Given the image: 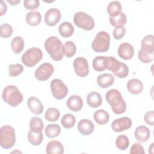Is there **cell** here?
<instances>
[{"mask_svg":"<svg viewBox=\"0 0 154 154\" xmlns=\"http://www.w3.org/2000/svg\"><path fill=\"white\" fill-rule=\"evenodd\" d=\"M63 54L67 57H72L75 55L76 52V47L75 44L72 41H67L64 43L63 47Z\"/></svg>","mask_w":154,"mask_h":154,"instance_id":"1f68e13d","label":"cell"},{"mask_svg":"<svg viewBox=\"0 0 154 154\" xmlns=\"http://www.w3.org/2000/svg\"><path fill=\"white\" fill-rule=\"evenodd\" d=\"M135 139L141 143L147 141L150 136V132L149 129L145 126H138L134 132Z\"/></svg>","mask_w":154,"mask_h":154,"instance_id":"e0dca14e","label":"cell"},{"mask_svg":"<svg viewBox=\"0 0 154 154\" xmlns=\"http://www.w3.org/2000/svg\"><path fill=\"white\" fill-rule=\"evenodd\" d=\"M63 45L61 40L55 36L49 37L45 42V48L52 60L60 61L64 57Z\"/></svg>","mask_w":154,"mask_h":154,"instance_id":"7a4b0ae2","label":"cell"},{"mask_svg":"<svg viewBox=\"0 0 154 154\" xmlns=\"http://www.w3.org/2000/svg\"><path fill=\"white\" fill-rule=\"evenodd\" d=\"M114 82V77L110 73H103L99 75L97 78L98 85L103 88H106L112 85Z\"/></svg>","mask_w":154,"mask_h":154,"instance_id":"ffe728a7","label":"cell"},{"mask_svg":"<svg viewBox=\"0 0 154 154\" xmlns=\"http://www.w3.org/2000/svg\"><path fill=\"white\" fill-rule=\"evenodd\" d=\"M127 88L131 94H138L143 90V84L138 79H131L127 82Z\"/></svg>","mask_w":154,"mask_h":154,"instance_id":"d6986e66","label":"cell"},{"mask_svg":"<svg viewBox=\"0 0 154 154\" xmlns=\"http://www.w3.org/2000/svg\"><path fill=\"white\" fill-rule=\"evenodd\" d=\"M43 58L42 50L37 47H32L26 50L22 55L21 60L28 67L35 66Z\"/></svg>","mask_w":154,"mask_h":154,"instance_id":"5b68a950","label":"cell"},{"mask_svg":"<svg viewBox=\"0 0 154 154\" xmlns=\"http://www.w3.org/2000/svg\"><path fill=\"white\" fill-rule=\"evenodd\" d=\"M105 56H97L96 57L92 63V66L94 70L97 72H103L105 70L104 66Z\"/></svg>","mask_w":154,"mask_h":154,"instance_id":"8d00e7d4","label":"cell"},{"mask_svg":"<svg viewBox=\"0 0 154 154\" xmlns=\"http://www.w3.org/2000/svg\"><path fill=\"white\" fill-rule=\"evenodd\" d=\"M126 33V29L123 26H116L113 30L112 35L116 40L122 39Z\"/></svg>","mask_w":154,"mask_h":154,"instance_id":"b9f144b4","label":"cell"},{"mask_svg":"<svg viewBox=\"0 0 154 154\" xmlns=\"http://www.w3.org/2000/svg\"><path fill=\"white\" fill-rule=\"evenodd\" d=\"M8 75L10 76H17L21 74L23 70V67L20 64H11L8 66Z\"/></svg>","mask_w":154,"mask_h":154,"instance_id":"74e56055","label":"cell"},{"mask_svg":"<svg viewBox=\"0 0 154 154\" xmlns=\"http://www.w3.org/2000/svg\"><path fill=\"white\" fill-rule=\"evenodd\" d=\"M61 133V128L57 124H49L45 128V134L50 138H55Z\"/></svg>","mask_w":154,"mask_h":154,"instance_id":"f546056e","label":"cell"},{"mask_svg":"<svg viewBox=\"0 0 154 154\" xmlns=\"http://www.w3.org/2000/svg\"><path fill=\"white\" fill-rule=\"evenodd\" d=\"M132 120L128 117H123L114 120L111 123V129L116 132H123L131 128Z\"/></svg>","mask_w":154,"mask_h":154,"instance_id":"8fae6325","label":"cell"},{"mask_svg":"<svg viewBox=\"0 0 154 154\" xmlns=\"http://www.w3.org/2000/svg\"><path fill=\"white\" fill-rule=\"evenodd\" d=\"M73 66L75 73L79 77L84 78L88 75L89 66L88 61L84 57H79L75 59Z\"/></svg>","mask_w":154,"mask_h":154,"instance_id":"30bf717a","label":"cell"},{"mask_svg":"<svg viewBox=\"0 0 154 154\" xmlns=\"http://www.w3.org/2000/svg\"><path fill=\"white\" fill-rule=\"evenodd\" d=\"M61 17L60 11L56 8H51L47 10L45 14V22L49 26L56 25Z\"/></svg>","mask_w":154,"mask_h":154,"instance_id":"7c38bea8","label":"cell"},{"mask_svg":"<svg viewBox=\"0 0 154 154\" xmlns=\"http://www.w3.org/2000/svg\"><path fill=\"white\" fill-rule=\"evenodd\" d=\"M110 45V37L106 31H100L95 36L92 44V49L96 52H105L108 51Z\"/></svg>","mask_w":154,"mask_h":154,"instance_id":"8992f818","label":"cell"},{"mask_svg":"<svg viewBox=\"0 0 154 154\" xmlns=\"http://www.w3.org/2000/svg\"><path fill=\"white\" fill-rule=\"evenodd\" d=\"M7 2L11 4V5H16L18 3H19L20 2V0H16V1H14V0H7Z\"/></svg>","mask_w":154,"mask_h":154,"instance_id":"7dc6e473","label":"cell"},{"mask_svg":"<svg viewBox=\"0 0 154 154\" xmlns=\"http://www.w3.org/2000/svg\"><path fill=\"white\" fill-rule=\"evenodd\" d=\"M66 105L70 110L76 112L82 109L83 106V100L78 95H72L67 99Z\"/></svg>","mask_w":154,"mask_h":154,"instance_id":"2e32d148","label":"cell"},{"mask_svg":"<svg viewBox=\"0 0 154 154\" xmlns=\"http://www.w3.org/2000/svg\"><path fill=\"white\" fill-rule=\"evenodd\" d=\"M144 120L147 125L152 126H153V125H154V112H153V111H147L144 116Z\"/></svg>","mask_w":154,"mask_h":154,"instance_id":"f6af8a7d","label":"cell"},{"mask_svg":"<svg viewBox=\"0 0 154 154\" xmlns=\"http://www.w3.org/2000/svg\"><path fill=\"white\" fill-rule=\"evenodd\" d=\"M59 34L63 37L67 38L72 36L74 32V27L69 22L61 23L58 27Z\"/></svg>","mask_w":154,"mask_h":154,"instance_id":"cb8c5ba5","label":"cell"},{"mask_svg":"<svg viewBox=\"0 0 154 154\" xmlns=\"http://www.w3.org/2000/svg\"><path fill=\"white\" fill-rule=\"evenodd\" d=\"M40 1L38 0H25L23 1V6L27 10H35L38 7Z\"/></svg>","mask_w":154,"mask_h":154,"instance_id":"7bdbcfd3","label":"cell"},{"mask_svg":"<svg viewBox=\"0 0 154 154\" xmlns=\"http://www.w3.org/2000/svg\"><path fill=\"white\" fill-rule=\"evenodd\" d=\"M131 154H144L145 152L143 146L138 143H134L130 150Z\"/></svg>","mask_w":154,"mask_h":154,"instance_id":"ee69618b","label":"cell"},{"mask_svg":"<svg viewBox=\"0 0 154 154\" xmlns=\"http://www.w3.org/2000/svg\"><path fill=\"white\" fill-rule=\"evenodd\" d=\"M113 73L116 77L119 78H125L129 74V68L126 64L121 62V65L118 71Z\"/></svg>","mask_w":154,"mask_h":154,"instance_id":"60d3db41","label":"cell"},{"mask_svg":"<svg viewBox=\"0 0 154 154\" xmlns=\"http://www.w3.org/2000/svg\"><path fill=\"white\" fill-rule=\"evenodd\" d=\"M13 32L12 26L8 23H3L0 26V35L3 38L10 37Z\"/></svg>","mask_w":154,"mask_h":154,"instance_id":"ab89813d","label":"cell"},{"mask_svg":"<svg viewBox=\"0 0 154 154\" xmlns=\"http://www.w3.org/2000/svg\"><path fill=\"white\" fill-rule=\"evenodd\" d=\"M141 49L147 52L154 54V36L152 34L147 35L142 39Z\"/></svg>","mask_w":154,"mask_h":154,"instance_id":"7402d4cb","label":"cell"},{"mask_svg":"<svg viewBox=\"0 0 154 154\" xmlns=\"http://www.w3.org/2000/svg\"><path fill=\"white\" fill-rule=\"evenodd\" d=\"M153 143H152L151 144V145H150V146L149 147V152H150V150H152V152L153 153Z\"/></svg>","mask_w":154,"mask_h":154,"instance_id":"c3c4849f","label":"cell"},{"mask_svg":"<svg viewBox=\"0 0 154 154\" xmlns=\"http://www.w3.org/2000/svg\"><path fill=\"white\" fill-rule=\"evenodd\" d=\"M94 129L93 123L88 119H82L78 124V130L83 135H89Z\"/></svg>","mask_w":154,"mask_h":154,"instance_id":"9a60e30c","label":"cell"},{"mask_svg":"<svg viewBox=\"0 0 154 154\" xmlns=\"http://www.w3.org/2000/svg\"><path fill=\"white\" fill-rule=\"evenodd\" d=\"M46 152L48 154H62L64 153V146L60 141L53 140L47 144Z\"/></svg>","mask_w":154,"mask_h":154,"instance_id":"ac0fdd59","label":"cell"},{"mask_svg":"<svg viewBox=\"0 0 154 154\" xmlns=\"http://www.w3.org/2000/svg\"><path fill=\"white\" fill-rule=\"evenodd\" d=\"M121 62L113 57H105L104 66L105 70H108L113 73L116 72L119 69Z\"/></svg>","mask_w":154,"mask_h":154,"instance_id":"603a6c76","label":"cell"},{"mask_svg":"<svg viewBox=\"0 0 154 154\" xmlns=\"http://www.w3.org/2000/svg\"><path fill=\"white\" fill-rule=\"evenodd\" d=\"M109 21L111 25L114 27L118 26H123L127 22V17L123 13H121L119 16L109 18Z\"/></svg>","mask_w":154,"mask_h":154,"instance_id":"836d02e7","label":"cell"},{"mask_svg":"<svg viewBox=\"0 0 154 154\" xmlns=\"http://www.w3.org/2000/svg\"><path fill=\"white\" fill-rule=\"evenodd\" d=\"M76 122L75 117L72 114H64L61 120V123L66 129H70L74 126Z\"/></svg>","mask_w":154,"mask_h":154,"instance_id":"d6a6232c","label":"cell"},{"mask_svg":"<svg viewBox=\"0 0 154 154\" xmlns=\"http://www.w3.org/2000/svg\"><path fill=\"white\" fill-rule=\"evenodd\" d=\"M42 20V15L37 11L28 12L26 15V22L30 26H37Z\"/></svg>","mask_w":154,"mask_h":154,"instance_id":"d4e9b609","label":"cell"},{"mask_svg":"<svg viewBox=\"0 0 154 154\" xmlns=\"http://www.w3.org/2000/svg\"><path fill=\"white\" fill-rule=\"evenodd\" d=\"M25 46V43L23 38L20 36L14 37L11 42V48L14 54L20 53Z\"/></svg>","mask_w":154,"mask_h":154,"instance_id":"83f0119b","label":"cell"},{"mask_svg":"<svg viewBox=\"0 0 154 154\" xmlns=\"http://www.w3.org/2000/svg\"><path fill=\"white\" fill-rule=\"evenodd\" d=\"M119 56L125 60H131L134 54V49L133 46L127 42L120 44L118 48Z\"/></svg>","mask_w":154,"mask_h":154,"instance_id":"4fadbf2b","label":"cell"},{"mask_svg":"<svg viewBox=\"0 0 154 154\" xmlns=\"http://www.w3.org/2000/svg\"><path fill=\"white\" fill-rule=\"evenodd\" d=\"M27 105L29 111L35 115L41 114L43 111L44 107L42 102L35 96H31L28 98Z\"/></svg>","mask_w":154,"mask_h":154,"instance_id":"5bb4252c","label":"cell"},{"mask_svg":"<svg viewBox=\"0 0 154 154\" xmlns=\"http://www.w3.org/2000/svg\"><path fill=\"white\" fill-rule=\"evenodd\" d=\"M93 118L95 122L100 125L107 123L109 119V116L104 109H98L94 112Z\"/></svg>","mask_w":154,"mask_h":154,"instance_id":"484cf974","label":"cell"},{"mask_svg":"<svg viewBox=\"0 0 154 154\" xmlns=\"http://www.w3.org/2000/svg\"><path fill=\"white\" fill-rule=\"evenodd\" d=\"M60 116L59 110L55 108H49L45 112V119L49 122H55Z\"/></svg>","mask_w":154,"mask_h":154,"instance_id":"e575fe53","label":"cell"},{"mask_svg":"<svg viewBox=\"0 0 154 154\" xmlns=\"http://www.w3.org/2000/svg\"><path fill=\"white\" fill-rule=\"evenodd\" d=\"M0 7H1V16H3L7 10V7L5 4V2L4 1H1V4H0Z\"/></svg>","mask_w":154,"mask_h":154,"instance_id":"bcb514c9","label":"cell"},{"mask_svg":"<svg viewBox=\"0 0 154 154\" xmlns=\"http://www.w3.org/2000/svg\"><path fill=\"white\" fill-rule=\"evenodd\" d=\"M52 94L57 99H64L68 93L67 85L60 79H54L50 84Z\"/></svg>","mask_w":154,"mask_h":154,"instance_id":"ba28073f","label":"cell"},{"mask_svg":"<svg viewBox=\"0 0 154 154\" xmlns=\"http://www.w3.org/2000/svg\"><path fill=\"white\" fill-rule=\"evenodd\" d=\"M116 145L119 149L121 150H125L129 147V138L125 135H120L116 138Z\"/></svg>","mask_w":154,"mask_h":154,"instance_id":"d590c367","label":"cell"},{"mask_svg":"<svg viewBox=\"0 0 154 154\" xmlns=\"http://www.w3.org/2000/svg\"><path fill=\"white\" fill-rule=\"evenodd\" d=\"M107 102L110 105L112 111L116 114H122L126 111V104L122 94L117 89H111L105 94Z\"/></svg>","mask_w":154,"mask_h":154,"instance_id":"6da1fadb","label":"cell"},{"mask_svg":"<svg viewBox=\"0 0 154 154\" xmlns=\"http://www.w3.org/2000/svg\"><path fill=\"white\" fill-rule=\"evenodd\" d=\"M16 142L14 129L10 125H4L0 129V145L5 149L13 147Z\"/></svg>","mask_w":154,"mask_h":154,"instance_id":"277c9868","label":"cell"},{"mask_svg":"<svg viewBox=\"0 0 154 154\" xmlns=\"http://www.w3.org/2000/svg\"><path fill=\"white\" fill-rule=\"evenodd\" d=\"M86 100L88 105L93 108L100 106L102 103V96L96 91H92L90 93L87 95Z\"/></svg>","mask_w":154,"mask_h":154,"instance_id":"44dd1931","label":"cell"},{"mask_svg":"<svg viewBox=\"0 0 154 154\" xmlns=\"http://www.w3.org/2000/svg\"><path fill=\"white\" fill-rule=\"evenodd\" d=\"M44 128V123L38 117L31 118L29 122V130L34 132H42Z\"/></svg>","mask_w":154,"mask_h":154,"instance_id":"4dcf8cb0","label":"cell"},{"mask_svg":"<svg viewBox=\"0 0 154 154\" xmlns=\"http://www.w3.org/2000/svg\"><path fill=\"white\" fill-rule=\"evenodd\" d=\"M43 140V135L42 132H34L30 131L28 133V140L33 146L40 145Z\"/></svg>","mask_w":154,"mask_h":154,"instance_id":"f1b7e54d","label":"cell"},{"mask_svg":"<svg viewBox=\"0 0 154 154\" xmlns=\"http://www.w3.org/2000/svg\"><path fill=\"white\" fill-rule=\"evenodd\" d=\"M54 72V68L51 63H44L35 70L34 76L38 81H45L51 76Z\"/></svg>","mask_w":154,"mask_h":154,"instance_id":"9c48e42d","label":"cell"},{"mask_svg":"<svg viewBox=\"0 0 154 154\" xmlns=\"http://www.w3.org/2000/svg\"><path fill=\"white\" fill-rule=\"evenodd\" d=\"M106 10L109 17H114L122 13V5L119 1H112L108 4Z\"/></svg>","mask_w":154,"mask_h":154,"instance_id":"4316f807","label":"cell"},{"mask_svg":"<svg viewBox=\"0 0 154 154\" xmlns=\"http://www.w3.org/2000/svg\"><path fill=\"white\" fill-rule=\"evenodd\" d=\"M73 22L76 26L85 31H91L94 26L93 18L84 11L76 13L73 17Z\"/></svg>","mask_w":154,"mask_h":154,"instance_id":"52a82bcc","label":"cell"},{"mask_svg":"<svg viewBox=\"0 0 154 154\" xmlns=\"http://www.w3.org/2000/svg\"><path fill=\"white\" fill-rule=\"evenodd\" d=\"M153 53H149L140 49L138 51V59L143 63H149L153 60Z\"/></svg>","mask_w":154,"mask_h":154,"instance_id":"f35d334b","label":"cell"},{"mask_svg":"<svg viewBox=\"0 0 154 154\" xmlns=\"http://www.w3.org/2000/svg\"><path fill=\"white\" fill-rule=\"evenodd\" d=\"M2 98L10 106L15 107L22 102L23 94L16 86L8 85L4 88Z\"/></svg>","mask_w":154,"mask_h":154,"instance_id":"3957f363","label":"cell"}]
</instances>
